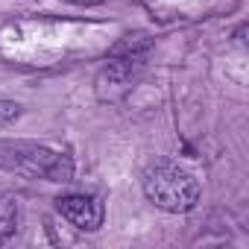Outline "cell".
Instances as JSON below:
<instances>
[{
	"instance_id": "cell-1",
	"label": "cell",
	"mask_w": 249,
	"mask_h": 249,
	"mask_svg": "<svg viewBox=\"0 0 249 249\" xmlns=\"http://www.w3.org/2000/svg\"><path fill=\"white\" fill-rule=\"evenodd\" d=\"M0 167L24 179L44 182H71L73 176L71 156L38 141H0Z\"/></svg>"
},
{
	"instance_id": "cell-2",
	"label": "cell",
	"mask_w": 249,
	"mask_h": 249,
	"mask_svg": "<svg viewBox=\"0 0 249 249\" xmlns=\"http://www.w3.org/2000/svg\"><path fill=\"white\" fill-rule=\"evenodd\" d=\"M141 188L144 196L167 214H185L199 202L196 176L176 161H153L141 176Z\"/></svg>"
},
{
	"instance_id": "cell-3",
	"label": "cell",
	"mask_w": 249,
	"mask_h": 249,
	"mask_svg": "<svg viewBox=\"0 0 249 249\" xmlns=\"http://www.w3.org/2000/svg\"><path fill=\"white\" fill-rule=\"evenodd\" d=\"M56 211L79 231H97L106 220V208L94 194H65L56 199Z\"/></svg>"
},
{
	"instance_id": "cell-4",
	"label": "cell",
	"mask_w": 249,
	"mask_h": 249,
	"mask_svg": "<svg viewBox=\"0 0 249 249\" xmlns=\"http://www.w3.org/2000/svg\"><path fill=\"white\" fill-rule=\"evenodd\" d=\"M18 220H21V202L12 194L0 196V243H6L15 231H18Z\"/></svg>"
},
{
	"instance_id": "cell-5",
	"label": "cell",
	"mask_w": 249,
	"mask_h": 249,
	"mask_svg": "<svg viewBox=\"0 0 249 249\" xmlns=\"http://www.w3.org/2000/svg\"><path fill=\"white\" fill-rule=\"evenodd\" d=\"M18 114H21V106H18V103H12V100H0V129L9 126L12 120H18Z\"/></svg>"
},
{
	"instance_id": "cell-6",
	"label": "cell",
	"mask_w": 249,
	"mask_h": 249,
	"mask_svg": "<svg viewBox=\"0 0 249 249\" xmlns=\"http://www.w3.org/2000/svg\"><path fill=\"white\" fill-rule=\"evenodd\" d=\"M65 3H73V6H97L103 0H65Z\"/></svg>"
}]
</instances>
